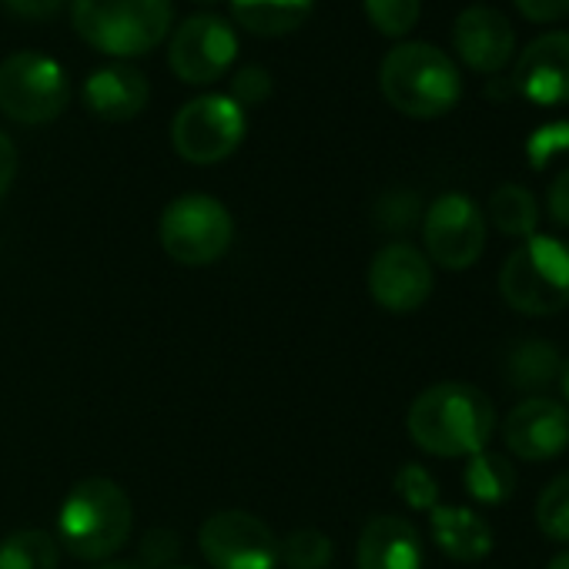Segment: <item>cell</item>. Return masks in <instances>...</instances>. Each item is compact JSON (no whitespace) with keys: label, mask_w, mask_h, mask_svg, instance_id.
I'll return each mask as SVG.
<instances>
[{"label":"cell","mask_w":569,"mask_h":569,"mask_svg":"<svg viewBox=\"0 0 569 569\" xmlns=\"http://www.w3.org/2000/svg\"><path fill=\"white\" fill-rule=\"evenodd\" d=\"M406 429L429 456L469 459L489 446L496 432V409L492 399L469 382H439L412 399Z\"/></svg>","instance_id":"1"},{"label":"cell","mask_w":569,"mask_h":569,"mask_svg":"<svg viewBox=\"0 0 569 569\" xmlns=\"http://www.w3.org/2000/svg\"><path fill=\"white\" fill-rule=\"evenodd\" d=\"M382 98L406 118H442L462 98V74L456 61L426 41L396 44L379 68Z\"/></svg>","instance_id":"2"},{"label":"cell","mask_w":569,"mask_h":569,"mask_svg":"<svg viewBox=\"0 0 569 569\" xmlns=\"http://www.w3.org/2000/svg\"><path fill=\"white\" fill-rule=\"evenodd\" d=\"M134 509L128 492L104 476L81 479L61 502L58 512V539L64 549L84 562L111 559L131 536Z\"/></svg>","instance_id":"3"},{"label":"cell","mask_w":569,"mask_h":569,"mask_svg":"<svg viewBox=\"0 0 569 569\" xmlns=\"http://www.w3.org/2000/svg\"><path fill=\"white\" fill-rule=\"evenodd\" d=\"M171 0H71L74 31L101 54L141 58L171 31Z\"/></svg>","instance_id":"4"},{"label":"cell","mask_w":569,"mask_h":569,"mask_svg":"<svg viewBox=\"0 0 569 569\" xmlns=\"http://www.w3.org/2000/svg\"><path fill=\"white\" fill-rule=\"evenodd\" d=\"M499 292L509 309L529 319L556 316L569 306V241L552 234H529L506 258Z\"/></svg>","instance_id":"5"},{"label":"cell","mask_w":569,"mask_h":569,"mask_svg":"<svg viewBox=\"0 0 569 569\" xmlns=\"http://www.w3.org/2000/svg\"><path fill=\"white\" fill-rule=\"evenodd\" d=\"M158 241L178 264L204 268L218 261L234 241L231 211L211 194H181L158 218Z\"/></svg>","instance_id":"6"},{"label":"cell","mask_w":569,"mask_h":569,"mask_svg":"<svg viewBox=\"0 0 569 569\" xmlns=\"http://www.w3.org/2000/svg\"><path fill=\"white\" fill-rule=\"evenodd\" d=\"M71 104L64 68L38 51H21L0 61V111L11 121L38 128L58 121Z\"/></svg>","instance_id":"7"},{"label":"cell","mask_w":569,"mask_h":569,"mask_svg":"<svg viewBox=\"0 0 569 569\" xmlns=\"http://www.w3.org/2000/svg\"><path fill=\"white\" fill-rule=\"evenodd\" d=\"M248 121L228 94H201L181 104L171 121V144L191 164H218L238 151Z\"/></svg>","instance_id":"8"},{"label":"cell","mask_w":569,"mask_h":569,"mask_svg":"<svg viewBox=\"0 0 569 569\" xmlns=\"http://www.w3.org/2000/svg\"><path fill=\"white\" fill-rule=\"evenodd\" d=\"M422 241L429 261L446 271H466L486 248V214L469 194L446 191L422 218Z\"/></svg>","instance_id":"9"},{"label":"cell","mask_w":569,"mask_h":569,"mask_svg":"<svg viewBox=\"0 0 569 569\" xmlns=\"http://www.w3.org/2000/svg\"><path fill=\"white\" fill-rule=\"evenodd\" d=\"M198 546L214 569H278V536L244 509L211 512L198 529Z\"/></svg>","instance_id":"10"},{"label":"cell","mask_w":569,"mask_h":569,"mask_svg":"<svg viewBox=\"0 0 569 569\" xmlns=\"http://www.w3.org/2000/svg\"><path fill=\"white\" fill-rule=\"evenodd\" d=\"M238 58L234 28L218 14H191L168 44V64L184 84H214Z\"/></svg>","instance_id":"11"},{"label":"cell","mask_w":569,"mask_h":569,"mask_svg":"<svg viewBox=\"0 0 569 569\" xmlns=\"http://www.w3.org/2000/svg\"><path fill=\"white\" fill-rule=\"evenodd\" d=\"M432 261L409 241H392L376 251L369 264V296L386 312L406 316L429 302L432 296Z\"/></svg>","instance_id":"12"},{"label":"cell","mask_w":569,"mask_h":569,"mask_svg":"<svg viewBox=\"0 0 569 569\" xmlns=\"http://www.w3.org/2000/svg\"><path fill=\"white\" fill-rule=\"evenodd\" d=\"M502 442L516 459L549 462L569 449V409L556 399H522L502 422Z\"/></svg>","instance_id":"13"},{"label":"cell","mask_w":569,"mask_h":569,"mask_svg":"<svg viewBox=\"0 0 569 569\" xmlns=\"http://www.w3.org/2000/svg\"><path fill=\"white\" fill-rule=\"evenodd\" d=\"M512 91L539 108L569 104V31L539 34L512 68Z\"/></svg>","instance_id":"14"},{"label":"cell","mask_w":569,"mask_h":569,"mask_svg":"<svg viewBox=\"0 0 569 569\" xmlns=\"http://www.w3.org/2000/svg\"><path fill=\"white\" fill-rule=\"evenodd\" d=\"M452 44L469 71L496 78L499 71H506V64L516 54V31L499 8L472 4L456 18Z\"/></svg>","instance_id":"15"},{"label":"cell","mask_w":569,"mask_h":569,"mask_svg":"<svg viewBox=\"0 0 569 569\" xmlns=\"http://www.w3.org/2000/svg\"><path fill=\"white\" fill-rule=\"evenodd\" d=\"M422 536L406 516H376L359 532L356 569H422Z\"/></svg>","instance_id":"16"},{"label":"cell","mask_w":569,"mask_h":569,"mask_svg":"<svg viewBox=\"0 0 569 569\" xmlns=\"http://www.w3.org/2000/svg\"><path fill=\"white\" fill-rule=\"evenodd\" d=\"M148 98H151L148 78L131 64L98 68L84 81L88 111L101 121H111V124H124V121L138 118L148 108Z\"/></svg>","instance_id":"17"},{"label":"cell","mask_w":569,"mask_h":569,"mask_svg":"<svg viewBox=\"0 0 569 569\" xmlns=\"http://www.w3.org/2000/svg\"><path fill=\"white\" fill-rule=\"evenodd\" d=\"M436 546L456 562H479L492 552L489 522L466 506H436L429 512Z\"/></svg>","instance_id":"18"},{"label":"cell","mask_w":569,"mask_h":569,"mask_svg":"<svg viewBox=\"0 0 569 569\" xmlns=\"http://www.w3.org/2000/svg\"><path fill=\"white\" fill-rule=\"evenodd\" d=\"M231 18L258 38H281L299 31L312 11L316 0H228Z\"/></svg>","instance_id":"19"},{"label":"cell","mask_w":569,"mask_h":569,"mask_svg":"<svg viewBox=\"0 0 569 569\" xmlns=\"http://www.w3.org/2000/svg\"><path fill=\"white\" fill-rule=\"evenodd\" d=\"M559 349L546 339H522L506 356V376L519 392H546L549 386H559Z\"/></svg>","instance_id":"20"},{"label":"cell","mask_w":569,"mask_h":569,"mask_svg":"<svg viewBox=\"0 0 569 569\" xmlns=\"http://www.w3.org/2000/svg\"><path fill=\"white\" fill-rule=\"evenodd\" d=\"M462 482H466V492L476 502L499 506V502H506L516 492V469H512V462L506 456L482 449V452L469 456Z\"/></svg>","instance_id":"21"},{"label":"cell","mask_w":569,"mask_h":569,"mask_svg":"<svg viewBox=\"0 0 569 569\" xmlns=\"http://www.w3.org/2000/svg\"><path fill=\"white\" fill-rule=\"evenodd\" d=\"M489 221L509 238H529L539 224V204L529 188L509 181L489 194Z\"/></svg>","instance_id":"22"},{"label":"cell","mask_w":569,"mask_h":569,"mask_svg":"<svg viewBox=\"0 0 569 569\" xmlns=\"http://www.w3.org/2000/svg\"><path fill=\"white\" fill-rule=\"evenodd\" d=\"M58 539L44 529H18L0 539V569H58Z\"/></svg>","instance_id":"23"},{"label":"cell","mask_w":569,"mask_h":569,"mask_svg":"<svg viewBox=\"0 0 569 569\" xmlns=\"http://www.w3.org/2000/svg\"><path fill=\"white\" fill-rule=\"evenodd\" d=\"M336 559V546L322 529H296L278 539V562L289 569H329Z\"/></svg>","instance_id":"24"},{"label":"cell","mask_w":569,"mask_h":569,"mask_svg":"<svg viewBox=\"0 0 569 569\" xmlns=\"http://www.w3.org/2000/svg\"><path fill=\"white\" fill-rule=\"evenodd\" d=\"M536 526L546 539L569 546V469L542 486L536 499Z\"/></svg>","instance_id":"25"},{"label":"cell","mask_w":569,"mask_h":569,"mask_svg":"<svg viewBox=\"0 0 569 569\" xmlns=\"http://www.w3.org/2000/svg\"><path fill=\"white\" fill-rule=\"evenodd\" d=\"M369 24L386 38H406L422 14V0H362Z\"/></svg>","instance_id":"26"},{"label":"cell","mask_w":569,"mask_h":569,"mask_svg":"<svg viewBox=\"0 0 569 569\" xmlns=\"http://www.w3.org/2000/svg\"><path fill=\"white\" fill-rule=\"evenodd\" d=\"M396 496L416 509V512H432L439 506V482L436 476L419 466V462H406L399 472H396Z\"/></svg>","instance_id":"27"},{"label":"cell","mask_w":569,"mask_h":569,"mask_svg":"<svg viewBox=\"0 0 569 569\" xmlns=\"http://www.w3.org/2000/svg\"><path fill=\"white\" fill-rule=\"evenodd\" d=\"M274 91V81L271 74L261 68V64H241L231 78V101L238 108H254V104H264Z\"/></svg>","instance_id":"28"},{"label":"cell","mask_w":569,"mask_h":569,"mask_svg":"<svg viewBox=\"0 0 569 569\" xmlns=\"http://www.w3.org/2000/svg\"><path fill=\"white\" fill-rule=\"evenodd\" d=\"M569 151V121H552V124H542L529 134L526 141V158L536 171H542L556 154Z\"/></svg>","instance_id":"29"},{"label":"cell","mask_w":569,"mask_h":569,"mask_svg":"<svg viewBox=\"0 0 569 569\" xmlns=\"http://www.w3.org/2000/svg\"><path fill=\"white\" fill-rule=\"evenodd\" d=\"M141 559H144V566H154V569L174 566V559H178V536L171 529H151L141 539Z\"/></svg>","instance_id":"30"},{"label":"cell","mask_w":569,"mask_h":569,"mask_svg":"<svg viewBox=\"0 0 569 569\" xmlns=\"http://www.w3.org/2000/svg\"><path fill=\"white\" fill-rule=\"evenodd\" d=\"M14 18H21V21H38V24H44V21H51V18H58L61 14V8L68 4V0H0Z\"/></svg>","instance_id":"31"},{"label":"cell","mask_w":569,"mask_h":569,"mask_svg":"<svg viewBox=\"0 0 569 569\" xmlns=\"http://www.w3.org/2000/svg\"><path fill=\"white\" fill-rule=\"evenodd\" d=\"M546 211L559 228H569V168H562L546 188Z\"/></svg>","instance_id":"32"},{"label":"cell","mask_w":569,"mask_h":569,"mask_svg":"<svg viewBox=\"0 0 569 569\" xmlns=\"http://www.w3.org/2000/svg\"><path fill=\"white\" fill-rule=\"evenodd\" d=\"M512 4L532 24H552L569 14V0H512Z\"/></svg>","instance_id":"33"},{"label":"cell","mask_w":569,"mask_h":569,"mask_svg":"<svg viewBox=\"0 0 569 569\" xmlns=\"http://www.w3.org/2000/svg\"><path fill=\"white\" fill-rule=\"evenodd\" d=\"M14 174H18V148L4 131H0V201H4V194L11 191Z\"/></svg>","instance_id":"34"},{"label":"cell","mask_w":569,"mask_h":569,"mask_svg":"<svg viewBox=\"0 0 569 569\" xmlns=\"http://www.w3.org/2000/svg\"><path fill=\"white\" fill-rule=\"evenodd\" d=\"M486 94H489L492 101H509L506 94H516V91H512V81H502V84H499V81H492V84L486 88Z\"/></svg>","instance_id":"35"},{"label":"cell","mask_w":569,"mask_h":569,"mask_svg":"<svg viewBox=\"0 0 569 569\" xmlns=\"http://www.w3.org/2000/svg\"><path fill=\"white\" fill-rule=\"evenodd\" d=\"M94 569H144V566H138V562H124V559H104L101 566H94Z\"/></svg>","instance_id":"36"},{"label":"cell","mask_w":569,"mask_h":569,"mask_svg":"<svg viewBox=\"0 0 569 569\" xmlns=\"http://www.w3.org/2000/svg\"><path fill=\"white\" fill-rule=\"evenodd\" d=\"M546 569H569V549H562V552H556L549 562H546Z\"/></svg>","instance_id":"37"},{"label":"cell","mask_w":569,"mask_h":569,"mask_svg":"<svg viewBox=\"0 0 569 569\" xmlns=\"http://www.w3.org/2000/svg\"><path fill=\"white\" fill-rule=\"evenodd\" d=\"M559 389H562V396H566V402H569V359L562 362V372H559Z\"/></svg>","instance_id":"38"},{"label":"cell","mask_w":569,"mask_h":569,"mask_svg":"<svg viewBox=\"0 0 569 569\" xmlns=\"http://www.w3.org/2000/svg\"><path fill=\"white\" fill-rule=\"evenodd\" d=\"M194 4H221V0H194Z\"/></svg>","instance_id":"39"},{"label":"cell","mask_w":569,"mask_h":569,"mask_svg":"<svg viewBox=\"0 0 569 569\" xmlns=\"http://www.w3.org/2000/svg\"><path fill=\"white\" fill-rule=\"evenodd\" d=\"M168 569H188V566H168Z\"/></svg>","instance_id":"40"}]
</instances>
